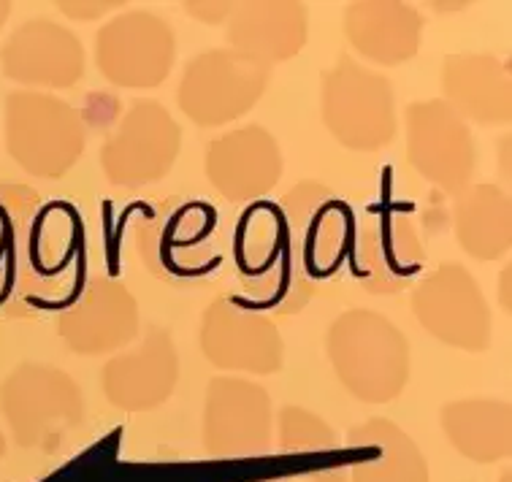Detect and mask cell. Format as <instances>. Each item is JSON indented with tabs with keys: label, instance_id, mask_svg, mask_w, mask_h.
Masks as SVG:
<instances>
[{
	"label": "cell",
	"instance_id": "4dcf8cb0",
	"mask_svg": "<svg viewBox=\"0 0 512 482\" xmlns=\"http://www.w3.org/2000/svg\"><path fill=\"white\" fill-rule=\"evenodd\" d=\"M11 17V3H6V0H0V28L6 25V19Z\"/></svg>",
	"mask_w": 512,
	"mask_h": 482
},
{
	"label": "cell",
	"instance_id": "f1b7e54d",
	"mask_svg": "<svg viewBox=\"0 0 512 482\" xmlns=\"http://www.w3.org/2000/svg\"><path fill=\"white\" fill-rule=\"evenodd\" d=\"M60 9H63V14H68V17L93 19L106 14V11L117 9V3H60Z\"/></svg>",
	"mask_w": 512,
	"mask_h": 482
},
{
	"label": "cell",
	"instance_id": "9c48e42d",
	"mask_svg": "<svg viewBox=\"0 0 512 482\" xmlns=\"http://www.w3.org/2000/svg\"><path fill=\"white\" fill-rule=\"evenodd\" d=\"M269 79V65L231 49H212L187 63L177 103L185 117L201 128H220L250 112L266 93Z\"/></svg>",
	"mask_w": 512,
	"mask_h": 482
},
{
	"label": "cell",
	"instance_id": "e0dca14e",
	"mask_svg": "<svg viewBox=\"0 0 512 482\" xmlns=\"http://www.w3.org/2000/svg\"><path fill=\"white\" fill-rule=\"evenodd\" d=\"M57 328L74 353H117L139 334V304L122 282L95 277L60 312Z\"/></svg>",
	"mask_w": 512,
	"mask_h": 482
},
{
	"label": "cell",
	"instance_id": "d4e9b609",
	"mask_svg": "<svg viewBox=\"0 0 512 482\" xmlns=\"http://www.w3.org/2000/svg\"><path fill=\"white\" fill-rule=\"evenodd\" d=\"M453 228L466 255L477 260H496L510 250L512 214L510 198L496 185H469L456 195Z\"/></svg>",
	"mask_w": 512,
	"mask_h": 482
},
{
	"label": "cell",
	"instance_id": "6da1fadb",
	"mask_svg": "<svg viewBox=\"0 0 512 482\" xmlns=\"http://www.w3.org/2000/svg\"><path fill=\"white\" fill-rule=\"evenodd\" d=\"M131 236L144 266L171 285H198L223 266L220 212L204 198L149 201L133 220Z\"/></svg>",
	"mask_w": 512,
	"mask_h": 482
},
{
	"label": "cell",
	"instance_id": "4316f807",
	"mask_svg": "<svg viewBox=\"0 0 512 482\" xmlns=\"http://www.w3.org/2000/svg\"><path fill=\"white\" fill-rule=\"evenodd\" d=\"M41 201L44 198L33 187L0 182V312L3 315L9 312L14 298L30 223Z\"/></svg>",
	"mask_w": 512,
	"mask_h": 482
},
{
	"label": "cell",
	"instance_id": "ba28073f",
	"mask_svg": "<svg viewBox=\"0 0 512 482\" xmlns=\"http://www.w3.org/2000/svg\"><path fill=\"white\" fill-rule=\"evenodd\" d=\"M320 112L342 147L377 152L396 139V101L385 76L342 55L323 76Z\"/></svg>",
	"mask_w": 512,
	"mask_h": 482
},
{
	"label": "cell",
	"instance_id": "30bf717a",
	"mask_svg": "<svg viewBox=\"0 0 512 482\" xmlns=\"http://www.w3.org/2000/svg\"><path fill=\"white\" fill-rule=\"evenodd\" d=\"M353 277L374 296H393L426 266V247L412 214L399 206H377L355 223Z\"/></svg>",
	"mask_w": 512,
	"mask_h": 482
},
{
	"label": "cell",
	"instance_id": "5b68a950",
	"mask_svg": "<svg viewBox=\"0 0 512 482\" xmlns=\"http://www.w3.org/2000/svg\"><path fill=\"white\" fill-rule=\"evenodd\" d=\"M0 412L19 447L55 453L82 426V388L57 366L22 363L0 385Z\"/></svg>",
	"mask_w": 512,
	"mask_h": 482
},
{
	"label": "cell",
	"instance_id": "1f68e13d",
	"mask_svg": "<svg viewBox=\"0 0 512 482\" xmlns=\"http://www.w3.org/2000/svg\"><path fill=\"white\" fill-rule=\"evenodd\" d=\"M3 453H6V436L0 431V458H3Z\"/></svg>",
	"mask_w": 512,
	"mask_h": 482
},
{
	"label": "cell",
	"instance_id": "3957f363",
	"mask_svg": "<svg viewBox=\"0 0 512 482\" xmlns=\"http://www.w3.org/2000/svg\"><path fill=\"white\" fill-rule=\"evenodd\" d=\"M231 260L255 312L290 315L307 304L315 290L301 279L290 247L280 204L255 201L244 206L233 225Z\"/></svg>",
	"mask_w": 512,
	"mask_h": 482
},
{
	"label": "cell",
	"instance_id": "7c38bea8",
	"mask_svg": "<svg viewBox=\"0 0 512 482\" xmlns=\"http://www.w3.org/2000/svg\"><path fill=\"white\" fill-rule=\"evenodd\" d=\"M418 323L442 344L483 353L491 344V309L477 279L461 263H442L412 290Z\"/></svg>",
	"mask_w": 512,
	"mask_h": 482
},
{
	"label": "cell",
	"instance_id": "8fae6325",
	"mask_svg": "<svg viewBox=\"0 0 512 482\" xmlns=\"http://www.w3.org/2000/svg\"><path fill=\"white\" fill-rule=\"evenodd\" d=\"M174 57V30L149 11H125L95 36V63L101 74L125 90H152L166 82Z\"/></svg>",
	"mask_w": 512,
	"mask_h": 482
},
{
	"label": "cell",
	"instance_id": "7a4b0ae2",
	"mask_svg": "<svg viewBox=\"0 0 512 482\" xmlns=\"http://www.w3.org/2000/svg\"><path fill=\"white\" fill-rule=\"evenodd\" d=\"M84 225L71 201H41L6 315L63 312L84 288Z\"/></svg>",
	"mask_w": 512,
	"mask_h": 482
},
{
	"label": "cell",
	"instance_id": "2e32d148",
	"mask_svg": "<svg viewBox=\"0 0 512 482\" xmlns=\"http://www.w3.org/2000/svg\"><path fill=\"white\" fill-rule=\"evenodd\" d=\"M271 442V399L263 385L215 377L206 388L204 447L215 458H252Z\"/></svg>",
	"mask_w": 512,
	"mask_h": 482
},
{
	"label": "cell",
	"instance_id": "603a6c76",
	"mask_svg": "<svg viewBox=\"0 0 512 482\" xmlns=\"http://www.w3.org/2000/svg\"><path fill=\"white\" fill-rule=\"evenodd\" d=\"M345 36L350 47L380 65H401L418 55L423 17L410 3L366 0L345 11Z\"/></svg>",
	"mask_w": 512,
	"mask_h": 482
},
{
	"label": "cell",
	"instance_id": "4fadbf2b",
	"mask_svg": "<svg viewBox=\"0 0 512 482\" xmlns=\"http://www.w3.org/2000/svg\"><path fill=\"white\" fill-rule=\"evenodd\" d=\"M182 147L177 120L158 101H136L101 149V168L112 185L139 187L171 171Z\"/></svg>",
	"mask_w": 512,
	"mask_h": 482
},
{
	"label": "cell",
	"instance_id": "7402d4cb",
	"mask_svg": "<svg viewBox=\"0 0 512 482\" xmlns=\"http://www.w3.org/2000/svg\"><path fill=\"white\" fill-rule=\"evenodd\" d=\"M309 14L304 3H239L228 22L231 52L261 65L285 63L307 44Z\"/></svg>",
	"mask_w": 512,
	"mask_h": 482
},
{
	"label": "cell",
	"instance_id": "cb8c5ba5",
	"mask_svg": "<svg viewBox=\"0 0 512 482\" xmlns=\"http://www.w3.org/2000/svg\"><path fill=\"white\" fill-rule=\"evenodd\" d=\"M442 431L475 464H496L512 450V409L499 399H458L442 407Z\"/></svg>",
	"mask_w": 512,
	"mask_h": 482
},
{
	"label": "cell",
	"instance_id": "9a60e30c",
	"mask_svg": "<svg viewBox=\"0 0 512 482\" xmlns=\"http://www.w3.org/2000/svg\"><path fill=\"white\" fill-rule=\"evenodd\" d=\"M198 342L206 361L220 371L274 374L285 358L274 320L233 298H215L206 306Z\"/></svg>",
	"mask_w": 512,
	"mask_h": 482
},
{
	"label": "cell",
	"instance_id": "ac0fdd59",
	"mask_svg": "<svg viewBox=\"0 0 512 482\" xmlns=\"http://www.w3.org/2000/svg\"><path fill=\"white\" fill-rule=\"evenodd\" d=\"M206 177L231 204H255L277 187L282 152L277 139L261 125L231 130L206 147Z\"/></svg>",
	"mask_w": 512,
	"mask_h": 482
},
{
	"label": "cell",
	"instance_id": "f546056e",
	"mask_svg": "<svg viewBox=\"0 0 512 482\" xmlns=\"http://www.w3.org/2000/svg\"><path fill=\"white\" fill-rule=\"evenodd\" d=\"M193 17L209 19V22H220L223 17H231L233 3H187L185 6Z\"/></svg>",
	"mask_w": 512,
	"mask_h": 482
},
{
	"label": "cell",
	"instance_id": "44dd1931",
	"mask_svg": "<svg viewBox=\"0 0 512 482\" xmlns=\"http://www.w3.org/2000/svg\"><path fill=\"white\" fill-rule=\"evenodd\" d=\"M442 101L477 125H504L512 114V84L507 65L494 55L456 52L442 63Z\"/></svg>",
	"mask_w": 512,
	"mask_h": 482
},
{
	"label": "cell",
	"instance_id": "ffe728a7",
	"mask_svg": "<svg viewBox=\"0 0 512 482\" xmlns=\"http://www.w3.org/2000/svg\"><path fill=\"white\" fill-rule=\"evenodd\" d=\"M177 347L163 328H152L131 353L114 355L103 366V393L122 412H149L166 404L177 388Z\"/></svg>",
	"mask_w": 512,
	"mask_h": 482
},
{
	"label": "cell",
	"instance_id": "83f0119b",
	"mask_svg": "<svg viewBox=\"0 0 512 482\" xmlns=\"http://www.w3.org/2000/svg\"><path fill=\"white\" fill-rule=\"evenodd\" d=\"M280 445L285 453H323L334 450L336 434L315 412L285 407L280 412Z\"/></svg>",
	"mask_w": 512,
	"mask_h": 482
},
{
	"label": "cell",
	"instance_id": "8992f818",
	"mask_svg": "<svg viewBox=\"0 0 512 482\" xmlns=\"http://www.w3.org/2000/svg\"><path fill=\"white\" fill-rule=\"evenodd\" d=\"M288 225L298 274L309 288L342 274L355 239V209L323 182H301L277 201Z\"/></svg>",
	"mask_w": 512,
	"mask_h": 482
},
{
	"label": "cell",
	"instance_id": "d6986e66",
	"mask_svg": "<svg viewBox=\"0 0 512 482\" xmlns=\"http://www.w3.org/2000/svg\"><path fill=\"white\" fill-rule=\"evenodd\" d=\"M3 74L28 87H74L84 76L82 41L52 19L22 22L0 49Z\"/></svg>",
	"mask_w": 512,
	"mask_h": 482
},
{
	"label": "cell",
	"instance_id": "277c9868",
	"mask_svg": "<svg viewBox=\"0 0 512 482\" xmlns=\"http://www.w3.org/2000/svg\"><path fill=\"white\" fill-rule=\"evenodd\" d=\"M328 361L336 377L366 404L399 399L410 382V342L372 309H347L328 328Z\"/></svg>",
	"mask_w": 512,
	"mask_h": 482
},
{
	"label": "cell",
	"instance_id": "5bb4252c",
	"mask_svg": "<svg viewBox=\"0 0 512 482\" xmlns=\"http://www.w3.org/2000/svg\"><path fill=\"white\" fill-rule=\"evenodd\" d=\"M407 160L442 193L458 195L475 177V141L461 117L442 98L407 109Z\"/></svg>",
	"mask_w": 512,
	"mask_h": 482
},
{
	"label": "cell",
	"instance_id": "484cf974",
	"mask_svg": "<svg viewBox=\"0 0 512 482\" xmlns=\"http://www.w3.org/2000/svg\"><path fill=\"white\" fill-rule=\"evenodd\" d=\"M350 445L372 453L355 464L350 482H429L423 453L391 420H366L364 426L350 431Z\"/></svg>",
	"mask_w": 512,
	"mask_h": 482
},
{
	"label": "cell",
	"instance_id": "52a82bcc",
	"mask_svg": "<svg viewBox=\"0 0 512 482\" xmlns=\"http://www.w3.org/2000/svg\"><path fill=\"white\" fill-rule=\"evenodd\" d=\"M6 149L30 177L57 179L79 163L87 144L82 114L55 95L19 90L3 106Z\"/></svg>",
	"mask_w": 512,
	"mask_h": 482
}]
</instances>
